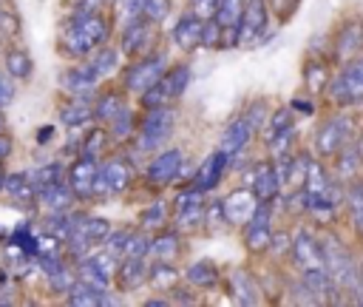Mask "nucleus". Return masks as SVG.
Segmentation results:
<instances>
[{
  "mask_svg": "<svg viewBox=\"0 0 363 307\" xmlns=\"http://www.w3.org/2000/svg\"><path fill=\"white\" fill-rule=\"evenodd\" d=\"M108 40V23L102 14H77L62 28V51L71 57H85Z\"/></svg>",
  "mask_w": 363,
  "mask_h": 307,
  "instance_id": "1",
  "label": "nucleus"
},
{
  "mask_svg": "<svg viewBox=\"0 0 363 307\" xmlns=\"http://www.w3.org/2000/svg\"><path fill=\"white\" fill-rule=\"evenodd\" d=\"M173 125H176V114L167 105L147 108V114H145V119L139 122V131H136V148L145 151V154H156L170 139Z\"/></svg>",
  "mask_w": 363,
  "mask_h": 307,
  "instance_id": "2",
  "label": "nucleus"
},
{
  "mask_svg": "<svg viewBox=\"0 0 363 307\" xmlns=\"http://www.w3.org/2000/svg\"><path fill=\"white\" fill-rule=\"evenodd\" d=\"M323 262H326V273H329V279H332V284L337 290H349V293L357 290V284H360L357 264H354L352 253L337 239H326L323 242Z\"/></svg>",
  "mask_w": 363,
  "mask_h": 307,
  "instance_id": "3",
  "label": "nucleus"
},
{
  "mask_svg": "<svg viewBox=\"0 0 363 307\" xmlns=\"http://www.w3.org/2000/svg\"><path fill=\"white\" fill-rule=\"evenodd\" d=\"M335 182L326 176V168L320 162H312L309 159V168H306V179H303V208L312 210V213H323V210H332L335 208Z\"/></svg>",
  "mask_w": 363,
  "mask_h": 307,
  "instance_id": "4",
  "label": "nucleus"
},
{
  "mask_svg": "<svg viewBox=\"0 0 363 307\" xmlns=\"http://www.w3.org/2000/svg\"><path fill=\"white\" fill-rule=\"evenodd\" d=\"M187 85H190V65L182 63V65L167 68L164 77H162L156 85H150L147 91H142L139 97H142V105H145V108H159V105H164L167 99L182 97Z\"/></svg>",
  "mask_w": 363,
  "mask_h": 307,
  "instance_id": "5",
  "label": "nucleus"
},
{
  "mask_svg": "<svg viewBox=\"0 0 363 307\" xmlns=\"http://www.w3.org/2000/svg\"><path fill=\"white\" fill-rule=\"evenodd\" d=\"M136 171L128 159L122 156H113L108 162L99 165V173H96V182H94V199H102V196H111V193H122L130 188Z\"/></svg>",
  "mask_w": 363,
  "mask_h": 307,
  "instance_id": "6",
  "label": "nucleus"
},
{
  "mask_svg": "<svg viewBox=\"0 0 363 307\" xmlns=\"http://www.w3.org/2000/svg\"><path fill=\"white\" fill-rule=\"evenodd\" d=\"M164 71H167V57H164L162 51H153V54L136 60V63L125 71V88L142 94V91H147L150 85H156V82L164 77Z\"/></svg>",
  "mask_w": 363,
  "mask_h": 307,
  "instance_id": "7",
  "label": "nucleus"
},
{
  "mask_svg": "<svg viewBox=\"0 0 363 307\" xmlns=\"http://www.w3.org/2000/svg\"><path fill=\"white\" fill-rule=\"evenodd\" d=\"M329 94L340 105H352L363 99V57L352 60L340 68V74L329 82Z\"/></svg>",
  "mask_w": 363,
  "mask_h": 307,
  "instance_id": "8",
  "label": "nucleus"
},
{
  "mask_svg": "<svg viewBox=\"0 0 363 307\" xmlns=\"http://www.w3.org/2000/svg\"><path fill=\"white\" fill-rule=\"evenodd\" d=\"M352 136V119L337 114V117H329L320 128H318V136H315V148L320 156H335L343 151V145L349 142Z\"/></svg>",
  "mask_w": 363,
  "mask_h": 307,
  "instance_id": "9",
  "label": "nucleus"
},
{
  "mask_svg": "<svg viewBox=\"0 0 363 307\" xmlns=\"http://www.w3.org/2000/svg\"><path fill=\"white\" fill-rule=\"evenodd\" d=\"M244 244L252 253H261L272 244V210L269 202H258L252 219L244 225Z\"/></svg>",
  "mask_w": 363,
  "mask_h": 307,
  "instance_id": "10",
  "label": "nucleus"
},
{
  "mask_svg": "<svg viewBox=\"0 0 363 307\" xmlns=\"http://www.w3.org/2000/svg\"><path fill=\"white\" fill-rule=\"evenodd\" d=\"M182 165H184V154L179 148H167V151H162L150 159V165L145 168V179L153 188H164L179 176Z\"/></svg>",
  "mask_w": 363,
  "mask_h": 307,
  "instance_id": "11",
  "label": "nucleus"
},
{
  "mask_svg": "<svg viewBox=\"0 0 363 307\" xmlns=\"http://www.w3.org/2000/svg\"><path fill=\"white\" fill-rule=\"evenodd\" d=\"M267 23H269L267 0H247V9L238 23V45H250V43L261 40L267 31Z\"/></svg>",
  "mask_w": 363,
  "mask_h": 307,
  "instance_id": "12",
  "label": "nucleus"
},
{
  "mask_svg": "<svg viewBox=\"0 0 363 307\" xmlns=\"http://www.w3.org/2000/svg\"><path fill=\"white\" fill-rule=\"evenodd\" d=\"M221 205H224V216L230 225H247L258 208V196L252 193V188H238V190L227 193L221 199Z\"/></svg>",
  "mask_w": 363,
  "mask_h": 307,
  "instance_id": "13",
  "label": "nucleus"
},
{
  "mask_svg": "<svg viewBox=\"0 0 363 307\" xmlns=\"http://www.w3.org/2000/svg\"><path fill=\"white\" fill-rule=\"evenodd\" d=\"M292 256L303 270H318V267H326L323 262V242H318L309 230H298V236L292 239Z\"/></svg>",
  "mask_w": 363,
  "mask_h": 307,
  "instance_id": "14",
  "label": "nucleus"
},
{
  "mask_svg": "<svg viewBox=\"0 0 363 307\" xmlns=\"http://www.w3.org/2000/svg\"><path fill=\"white\" fill-rule=\"evenodd\" d=\"M284 179H281V171L272 165V162H258L250 173V188L252 193L258 196V202H272L281 190Z\"/></svg>",
  "mask_w": 363,
  "mask_h": 307,
  "instance_id": "15",
  "label": "nucleus"
},
{
  "mask_svg": "<svg viewBox=\"0 0 363 307\" xmlns=\"http://www.w3.org/2000/svg\"><path fill=\"white\" fill-rule=\"evenodd\" d=\"M96 74L85 65V68H65L62 74H60V88L68 94V97H74V99H91L94 97V91H96Z\"/></svg>",
  "mask_w": 363,
  "mask_h": 307,
  "instance_id": "16",
  "label": "nucleus"
},
{
  "mask_svg": "<svg viewBox=\"0 0 363 307\" xmlns=\"http://www.w3.org/2000/svg\"><path fill=\"white\" fill-rule=\"evenodd\" d=\"M99 165L91 156H79L68 171V185L74 188L77 199H94V182H96Z\"/></svg>",
  "mask_w": 363,
  "mask_h": 307,
  "instance_id": "17",
  "label": "nucleus"
},
{
  "mask_svg": "<svg viewBox=\"0 0 363 307\" xmlns=\"http://www.w3.org/2000/svg\"><path fill=\"white\" fill-rule=\"evenodd\" d=\"M204 20L199 11H190V14H182L173 26V43L182 48V51H193L201 45V31H204Z\"/></svg>",
  "mask_w": 363,
  "mask_h": 307,
  "instance_id": "18",
  "label": "nucleus"
},
{
  "mask_svg": "<svg viewBox=\"0 0 363 307\" xmlns=\"http://www.w3.org/2000/svg\"><path fill=\"white\" fill-rule=\"evenodd\" d=\"M252 131H255V125L250 122V117L244 114V117H235L227 128H224V134H221V151L233 159L235 154H241L244 151V145L250 142V136H252Z\"/></svg>",
  "mask_w": 363,
  "mask_h": 307,
  "instance_id": "19",
  "label": "nucleus"
},
{
  "mask_svg": "<svg viewBox=\"0 0 363 307\" xmlns=\"http://www.w3.org/2000/svg\"><path fill=\"white\" fill-rule=\"evenodd\" d=\"M227 165H230V156L218 148L216 154H210L204 162H201V168L196 171V179H193V185L199 188V190H213L218 182H221V176H224V171H227Z\"/></svg>",
  "mask_w": 363,
  "mask_h": 307,
  "instance_id": "20",
  "label": "nucleus"
},
{
  "mask_svg": "<svg viewBox=\"0 0 363 307\" xmlns=\"http://www.w3.org/2000/svg\"><path fill=\"white\" fill-rule=\"evenodd\" d=\"M150 20H145V17H133V20H128L125 23V31H122V54H128V57H136L145 45H147V40H150Z\"/></svg>",
  "mask_w": 363,
  "mask_h": 307,
  "instance_id": "21",
  "label": "nucleus"
},
{
  "mask_svg": "<svg viewBox=\"0 0 363 307\" xmlns=\"http://www.w3.org/2000/svg\"><path fill=\"white\" fill-rule=\"evenodd\" d=\"M147 276H150V267L145 264L142 256H125V262L116 270V284H119V290L128 293V290H136L139 284H145Z\"/></svg>",
  "mask_w": 363,
  "mask_h": 307,
  "instance_id": "22",
  "label": "nucleus"
},
{
  "mask_svg": "<svg viewBox=\"0 0 363 307\" xmlns=\"http://www.w3.org/2000/svg\"><path fill=\"white\" fill-rule=\"evenodd\" d=\"M37 199L51 210V213H60V210H71V202L77 199L74 188L65 182H57V185H48V188H40L37 190Z\"/></svg>",
  "mask_w": 363,
  "mask_h": 307,
  "instance_id": "23",
  "label": "nucleus"
},
{
  "mask_svg": "<svg viewBox=\"0 0 363 307\" xmlns=\"http://www.w3.org/2000/svg\"><path fill=\"white\" fill-rule=\"evenodd\" d=\"M230 290H233V298L238 304H258V298H261L258 284L247 270H233L230 273Z\"/></svg>",
  "mask_w": 363,
  "mask_h": 307,
  "instance_id": "24",
  "label": "nucleus"
},
{
  "mask_svg": "<svg viewBox=\"0 0 363 307\" xmlns=\"http://www.w3.org/2000/svg\"><path fill=\"white\" fill-rule=\"evenodd\" d=\"M128 108V102H125V97L122 94H116V91H108V94H102L96 102H94V119L96 122H113L122 111Z\"/></svg>",
  "mask_w": 363,
  "mask_h": 307,
  "instance_id": "25",
  "label": "nucleus"
},
{
  "mask_svg": "<svg viewBox=\"0 0 363 307\" xmlns=\"http://www.w3.org/2000/svg\"><path fill=\"white\" fill-rule=\"evenodd\" d=\"M94 119V105L91 99H74L68 105L60 108V122L68 125V128H82Z\"/></svg>",
  "mask_w": 363,
  "mask_h": 307,
  "instance_id": "26",
  "label": "nucleus"
},
{
  "mask_svg": "<svg viewBox=\"0 0 363 307\" xmlns=\"http://www.w3.org/2000/svg\"><path fill=\"white\" fill-rule=\"evenodd\" d=\"M119 51L122 48H113V45H99L96 51H94V57H91V63H88V68L102 80V77H108V74H113L116 68H119Z\"/></svg>",
  "mask_w": 363,
  "mask_h": 307,
  "instance_id": "27",
  "label": "nucleus"
},
{
  "mask_svg": "<svg viewBox=\"0 0 363 307\" xmlns=\"http://www.w3.org/2000/svg\"><path fill=\"white\" fill-rule=\"evenodd\" d=\"M3 65H6V71H9L14 80H28L31 71H34V60H31V54L23 51V48H9L6 57H3Z\"/></svg>",
  "mask_w": 363,
  "mask_h": 307,
  "instance_id": "28",
  "label": "nucleus"
},
{
  "mask_svg": "<svg viewBox=\"0 0 363 307\" xmlns=\"http://www.w3.org/2000/svg\"><path fill=\"white\" fill-rule=\"evenodd\" d=\"M77 279H82V281L91 284L94 290H102V293H105V290H111V279H113V276H108V273L99 270L88 256H82V259L77 262Z\"/></svg>",
  "mask_w": 363,
  "mask_h": 307,
  "instance_id": "29",
  "label": "nucleus"
},
{
  "mask_svg": "<svg viewBox=\"0 0 363 307\" xmlns=\"http://www.w3.org/2000/svg\"><path fill=\"white\" fill-rule=\"evenodd\" d=\"M187 281L193 284V287H213L216 281H218V267L210 262V259H199V262H193L190 267H187Z\"/></svg>",
  "mask_w": 363,
  "mask_h": 307,
  "instance_id": "30",
  "label": "nucleus"
},
{
  "mask_svg": "<svg viewBox=\"0 0 363 307\" xmlns=\"http://www.w3.org/2000/svg\"><path fill=\"white\" fill-rule=\"evenodd\" d=\"M207 219V202H196V205H187L182 210H176V230L187 233V230H196L201 227Z\"/></svg>",
  "mask_w": 363,
  "mask_h": 307,
  "instance_id": "31",
  "label": "nucleus"
},
{
  "mask_svg": "<svg viewBox=\"0 0 363 307\" xmlns=\"http://www.w3.org/2000/svg\"><path fill=\"white\" fill-rule=\"evenodd\" d=\"M147 281L156 287V290H176V281H179V270L170 264V262H162L156 259L153 267H150V276Z\"/></svg>",
  "mask_w": 363,
  "mask_h": 307,
  "instance_id": "32",
  "label": "nucleus"
},
{
  "mask_svg": "<svg viewBox=\"0 0 363 307\" xmlns=\"http://www.w3.org/2000/svg\"><path fill=\"white\" fill-rule=\"evenodd\" d=\"M244 9H247V0H218L213 17L221 23V28H238Z\"/></svg>",
  "mask_w": 363,
  "mask_h": 307,
  "instance_id": "33",
  "label": "nucleus"
},
{
  "mask_svg": "<svg viewBox=\"0 0 363 307\" xmlns=\"http://www.w3.org/2000/svg\"><path fill=\"white\" fill-rule=\"evenodd\" d=\"M150 253H153V259L173 262V259L179 256V233H176V230L159 233V236L150 242Z\"/></svg>",
  "mask_w": 363,
  "mask_h": 307,
  "instance_id": "34",
  "label": "nucleus"
},
{
  "mask_svg": "<svg viewBox=\"0 0 363 307\" xmlns=\"http://www.w3.org/2000/svg\"><path fill=\"white\" fill-rule=\"evenodd\" d=\"M346 205H349V216H352L354 227L363 233V182L360 179H354L346 188Z\"/></svg>",
  "mask_w": 363,
  "mask_h": 307,
  "instance_id": "35",
  "label": "nucleus"
},
{
  "mask_svg": "<svg viewBox=\"0 0 363 307\" xmlns=\"http://www.w3.org/2000/svg\"><path fill=\"white\" fill-rule=\"evenodd\" d=\"M360 40H363V31H360V26L357 23H349L346 28H343V34H340V40H337V57L340 60H349L352 54H354V48L360 45Z\"/></svg>",
  "mask_w": 363,
  "mask_h": 307,
  "instance_id": "36",
  "label": "nucleus"
},
{
  "mask_svg": "<svg viewBox=\"0 0 363 307\" xmlns=\"http://www.w3.org/2000/svg\"><path fill=\"white\" fill-rule=\"evenodd\" d=\"M360 159H363V148H357V145L340 151V154H337V176H340V179H352V176L357 173Z\"/></svg>",
  "mask_w": 363,
  "mask_h": 307,
  "instance_id": "37",
  "label": "nucleus"
},
{
  "mask_svg": "<svg viewBox=\"0 0 363 307\" xmlns=\"http://www.w3.org/2000/svg\"><path fill=\"white\" fill-rule=\"evenodd\" d=\"M108 142H111V131H102V128H91V134H88V136H85V142H82V156H91V159H96Z\"/></svg>",
  "mask_w": 363,
  "mask_h": 307,
  "instance_id": "38",
  "label": "nucleus"
},
{
  "mask_svg": "<svg viewBox=\"0 0 363 307\" xmlns=\"http://www.w3.org/2000/svg\"><path fill=\"white\" fill-rule=\"evenodd\" d=\"M167 202H162V199H156V202H150L145 210H142V227H162L164 222H167Z\"/></svg>",
  "mask_w": 363,
  "mask_h": 307,
  "instance_id": "39",
  "label": "nucleus"
},
{
  "mask_svg": "<svg viewBox=\"0 0 363 307\" xmlns=\"http://www.w3.org/2000/svg\"><path fill=\"white\" fill-rule=\"evenodd\" d=\"M108 131H111V139H113V142H122V139L133 136V131H136V128H133V111H130V108H125V111L111 122V128H108Z\"/></svg>",
  "mask_w": 363,
  "mask_h": 307,
  "instance_id": "40",
  "label": "nucleus"
},
{
  "mask_svg": "<svg viewBox=\"0 0 363 307\" xmlns=\"http://www.w3.org/2000/svg\"><path fill=\"white\" fill-rule=\"evenodd\" d=\"M82 230L88 233V239H91V242L105 244V239L111 236V222H108V219H102V216H85Z\"/></svg>",
  "mask_w": 363,
  "mask_h": 307,
  "instance_id": "41",
  "label": "nucleus"
},
{
  "mask_svg": "<svg viewBox=\"0 0 363 307\" xmlns=\"http://www.w3.org/2000/svg\"><path fill=\"white\" fill-rule=\"evenodd\" d=\"M31 179H34V185H37V190H40V188H48V185H57V182H65V179H62V165H57V162L43 165V168H37V171L31 173Z\"/></svg>",
  "mask_w": 363,
  "mask_h": 307,
  "instance_id": "42",
  "label": "nucleus"
},
{
  "mask_svg": "<svg viewBox=\"0 0 363 307\" xmlns=\"http://www.w3.org/2000/svg\"><path fill=\"white\" fill-rule=\"evenodd\" d=\"M286 131H295V125H292V114H289V108H278V111L269 117L267 139H272V136H278V134H286Z\"/></svg>",
  "mask_w": 363,
  "mask_h": 307,
  "instance_id": "43",
  "label": "nucleus"
},
{
  "mask_svg": "<svg viewBox=\"0 0 363 307\" xmlns=\"http://www.w3.org/2000/svg\"><path fill=\"white\" fill-rule=\"evenodd\" d=\"M221 40H224V28L216 17H207L204 20V31H201V45L204 48H221Z\"/></svg>",
  "mask_w": 363,
  "mask_h": 307,
  "instance_id": "44",
  "label": "nucleus"
},
{
  "mask_svg": "<svg viewBox=\"0 0 363 307\" xmlns=\"http://www.w3.org/2000/svg\"><path fill=\"white\" fill-rule=\"evenodd\" d=\"M130 236H133L130 227L111 230V236L105 239V250H111V253H116V256H125V253H128V244H130Z\"/></svg>",
  "mask_w": 363,
  "mask_h": 307,
  "instance_id": "45",
  "label": "nucleus"
},
{
  "mask_svg": "<svg viewBox=\"0 0 363 307\" xmlns=\"http://www.w3.org/2000/svg\"><path fill=\"white\" fill-rule=\"evenodd\" d=\"M170 14V0H145L142 6V17L150 23H162Z\"/></svg>",
  "mask_w": 363,
  "mask_h": 307,
  "instance_id": "46",
  "label": "nucleus"
},
{
  "mask_svg": "<svg viewBox=\"0 0 363 307\" xmlns=\"http://www.w3.org/2000/svg\"><path fill=\"white\" fill-rule=\"evenodd\" d=\"M17 80L6 71V65H0V108H6V105H11V99H14V94H17V85H14Z\"/></svg>",
  "mask_w": 363,
  "mask_h": 307,
  "instance_id": "47",
  "label": "nucleus"
},
{
  "mask_svg": "<svg viewBox=\"0 0 363 307\" xmlns=\"http://www.w3.org/2000/svg\"><path fill=\"white\" fill-rule=\"evenodd\" d=\"M150 236L147 233H142V230H133V236H130V244H128V253L125 256H147L150 253Z\"/></svg>",
  "mask_w": 363,
  "mask_h": 307,
  "instance_id": "48",
  "label": "nucleus"
},
{
  "mask_svg": "<svg viewBox=\"0 0 363 307\" xmlns=\"http://www.w3.org/2000/svg\"><path fill=\"white\" fill-rule=\"evenodd\" d=\"M306 85L309 88H323L326 85V68L320 63H309L306 65Z\"/></svg>",
  "mask_w": 363,
  "mask_h": 307,
  "instance_id": "49",
  "label": "nucleus"
},
{
  "mask_svg": "<svg viewBox=\"0 0 363 307\" xmlns=\"http://www.w3.org/2000/svg\"><path fill=\"white\" fill-rule=\"evenodd\" d=\"M105 0H71V11L77 14H99Z\"/></svg>",
  "mask_w": 363,
  "mask_h": 307,
  "instance_id": "50",
  "label": "nucleus"
},
{
  "mask_svg": "<svg viewBox=\"0 0 363 307\" xmlns=\"http://www.w3.org/2000/svg\"><path fill=\"white\" fill-rule=\"evenodd\" d=\"M9 154H11V136L3 131V134H0V162H3Z\"/></svg>",
  "mask_w": 363,
  "mask_h": 307,
  "instance_id": "51",
  "label": "nucleus"
},
{
  "mask_svg": "<svg viewBox=\"0 0 363 307\" xmlns=\"http://www.w3.org/2000/svg\"><path fill=\"white\" fill-rule=\"evenodd\" d=\"M51 136H54V128H51V125H43L40 134H37V142H48Z\"/></svg>",
  "mask_w": 363,
  "mask_h": 307,
  "instance_id": "52",
  "label": "nucleus"
},
{
  "mask_svg": "<svg viewBox=\"0 0 363 307\" xmlns=\"http://www.w3.org/2000/svg\"><path fill=\"white\" fill-rule=\"evenodd\" d=\"M295 3H298V0H275V9H278V14H286Z\"/></svg>",
  "mask_w": 363,
  "mask_h": 307,
  "instance_id": "53",
  "label": "nucleus"
},
{
  "mask_svg": "<svg viewBox=\"0 0 363 307\" xmlns=\"http://www.w3.org/2000/svg\"><path fill=\"white\" fill-rule=\"evenodd\" d=\"M292 108H298L303 114H312V102H303V99H292Z\"/></svg>",
  "mask_w": 363,
  "mask_h": 307,
  "instance_id": "54",
  "label": "nucleus"
},
{
  "mask_svg": "<svg viewBox=\"0 0 363 307\" xmlns=\"http://www.w3.org/2000/svg\"><path fill=\"white\" fill-rule=\"evenodd\" d=\"M190 3H193V6L199 9V11H204V3H207V6L213 9V11H216V6H218V0H190Z\"/></svg>",
  "mask_w": 363,
  "mask_h": 307,
  "instance_id": "55",
  "label": "nucleus"
},
{
  "mask_svg": "<svg viewBox=\"0 0 363 307\" xmlns=\"http://www.w3.org/2000/svg\"><path fill=\"white\" fill-rule=\"evenodd\" d=\"M173 301H184V304H193V296H187V293H176V296H173Z\"/></svg>",
  "mask_w": 363,
  "mask_h": 307,
  "instance_id": "56",
  "label": "nucleus"
},
{
  "mask_svg": "<svg viewBox=\"0 0 363 307\" xmlns=\"http://www.w3.org/2000/svg\"><path fill=\"white\" fill-rule=\"evenodd\" d=\"M167 298H147V307H164Z\"/></svg>",
  "mask_w": 363,
  "mask_h": 307,
  "instance_id": "57",
  "label": "nucleus"
},
{
  "mask_svg": "<svg viewBox=\"0 0 363 307\" xmlns=\"http://www.w3.org/2000/svg\"><path fill=\"white\" fill-rule=\"evenodd\" d=\"M354 298L363 304V279H360V284H357V290H354Z\"/></svg>",
  "mask_w": 363,
  "mask_h": 307,
  "instance_id": "58",
  "label": "nucleus"
},
{
  "mask_svg": "<svg viewBox=\"0 0 363 307\" xmlns=\"http://www.w3.org/2000/svg\"><path fill=\"white\" fill-rule=\"evenodd\" d=\"M6 176L9 173H3V168H0V190H6Z\"/></svg>",
  "mask_w": 363,
  "mask_h": 307,
  "instance_id": "59",
  "label": "nucleus"
},
{
  "mask_svg": "<svg viewBox=\"0 0 363 307\" xmlns=\"http://www.w3.org/2000/svg\"><path fill=\"white\" fill-rule=\"evenodd\" d=\"M6 131V119H3V108H0V134Z\"/></svg>",
  "mask_w": 363,
  "mask_h": 307,
  "instance_id": "60",
  "label": "nucleus"
}]
</instances>
